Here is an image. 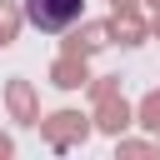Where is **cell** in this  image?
Returning a JSON list of instances; mask_svg holds the SVG:
<instances>
[{
	"label": "cell",
	"mask_w": 160,
	"mask_h": 160,
	"mask_svg": "<svg viewBox=\"0 0 160 160\" xmlns=\"http://www.w3.org/2000/svg\"><path fill=\"white\" fill-rule=\"evenodd\" d=\"M80 15H85V0H25V20L35 30H45V35L70 30Z\"/></svg>",
	"instance_id": "6da1fadb"
}]
</instances>
